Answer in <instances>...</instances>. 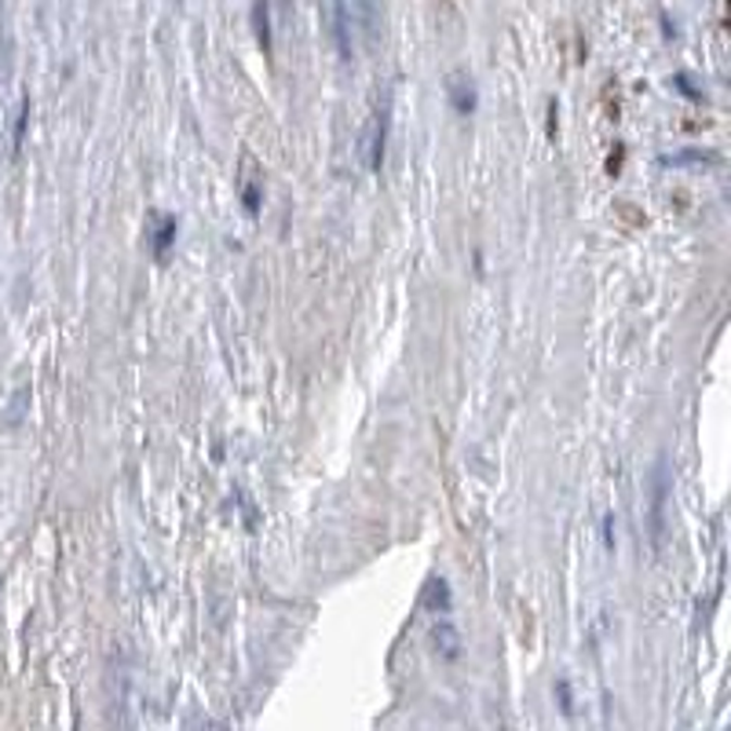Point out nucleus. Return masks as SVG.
I'll return each instance as SVG.
<instances>
[{
	"mask_svg": "<svg viewBox=\"0 0 731 731\" xmlns=\"http://www.w3.org/2000/svg\"><path fill=\"white\" fill-rule=\"evenodd\" d=\"M556 695H559V706H564V714H570V688H567V680H559V684H556Z\"/></svg>",
	"mask_w": 731,
	"mask_h": 731,
	"instance_id": "14",
	"label": "nucleus"
},
{
	"mask_svg": "<svg viewBox=\"0 0 731 731\" xmlns=\"http://www.w3.org/2000/svg\"><path fill=\"white\" fill-rule=\"evenodd\" d=\"M242 202H245V213H249V216H256V213H260V187L253 184V179H245V187H242Z\"/></svg>",
	"mask_w": 731,
	"mask_h": 731,
	"instance_id": "10",
	"label": "nucleus"
},
{
	"mask_svg": "<svg viewBox=\"0 0 731 731\" xmlns=\"http://www.w3.org/2000/svg\"><path fill=\"white\" fill-rule=\"evenodd\" d=\"M446 99H450V106H454L461 117L476 114V85H472V77H465V74L450 77V81H446Z\"/></svg>",
	"mask_w": 731,
	"mask_h": 731,
	"instance_id": "3",
	"label": "nucleus"
},
{
	"mask_svg": "<svg viewBox=\"0 0 731 731\" xmlns=\"http://www.w3.org/2000/svg\"><path fill=\"white\" fill-rule=\"evenodd\" d=\"M436 647H439V655H443L446 663L461 658V637H457V629L450 626V622H439L436 626Z\"/></svg>",
	"mask_w": 731,
	"mask_h": 731,
	"instance_id": "5",
	"label": "nucleus"
},
{
	"mask_svg": "<svg viewBox=\"0 0 731 731\" xmlns=\"http://www.w3.org/2000/svg\"><path fill=\"white\" fill-rule=\"evenodd\" d=\"M358 18H363L366 45L377 41V0H358Z\"/></svg>",
	"mask_w": 731,
	"mask_h": 731,
	"instance_id": "9",
	"label": "nucleus"
},
{
	"mask_svg": "<svg viewBox=\"0 0 731 731\" xmlns=\"http://www.w3.org/2000/svg\"><path fill=\"white\" fill-rule=\"evenodd\" d=\"M173 242H176V219L165 216L162 224H157V230H154V256L165 260L168 256V245H173Z\"/></svg>",
	"mask_w": 731,
	"mask_h": 731,
	"instance_id": "8",
	"label": "nucleus"
},
{
	"mask_svg": "<svg viewBox=\"0 0 731 731\" xmlns=\"http://www.w3.org/2000/svg\"><path fill=\"white\" fill-rule=\"evenodd\" d=\"M425 607L436 610V615H450V589L443 578H432L425 589Z\"/></svg>",
	"mask_w": 731,
	"mask_h": 731,
	"instance_id": "7",
	"label": "nucleus"
},
{
	"mask_svg": "<svg viewBox=\"0 0 731 731\" xmlns=\"http://www.w3.org/2000/svg\"><path fill=\"white\" fill-rule=\"evenodd\" d=\"M333 41H337V55L344 63H352L355 48H352V15H348V0H333Z\"/></svg>",
	"mask_w": 731,
	"mask_h": 731,
	"instance_id": "4",
	"label": "nucleus"
},
{
	"mask_svg": "<svg viewBox=\"0 0 731 731\" xmlns=\"http://www.w3.org/2000/svg\"><path fill=\"white\" fill-rule=\"evenodd\" d=\"M388 125H392V106H388V99L374 110V117H369V128H366V168L369 173H380L385 168V154H388Z\"/></svg>",
	"mask_w": 731,
	"mask_h": 731,
	"instance_id": "1",
	"label": "nucleus"
},
{
	"mask_svg": "<svg viewBox=\"0 0 731 731\" xmlns=\"http://www.w3.org/2000/svg\"><path fill=\"white\" fill-rule=\"evenodd\" d=\"M253 29L264 55H272V15H267V0H256L253 4Z\"/></svg>",
	"mask_w": 731,
	"mask_h": 731,
	"instance_id": "6",
	"label": "nucleus"
},
{
	"mask_svg": "<svg viewBox=\"0 0 731 731\" xmlns=\"http://www.w3.org/2000/svg\"><path fill=\"white\" fill-rule=\"evenodd\" d=\"M688 162H709L706 154H677V157H663V165H688Z\"/></svg>",
	"mask_w": 731,
	"mask_h": 731,
	"instance_id": "13",
	"label": "nucleus"
},
{
	"mask_svg": "<svg viewBox=\"0 0 731 731\" xmlns=\"http://www.w3.org/2000/svg\"><path fill=\"white\" fill-rule=\"evenodd\" d=\"M669 490H673V483H669V468H666V461H658L655 472H651V542L655 545H663V538H666Z\"/></svg>",
	"mask_w": 731,
	"mask_h": 731,
	"instance_id": "2",
	"label": "nucleus"
},
{
	"mask_svg": "<svg viewBox=\"0 0 731 731\" xmlns=\"http://www.w3.org/2000/svg\"><path fill=\"white\" fill-rule=\"evenodd\" d=\"M26 117H29V99L23 103V114H18V122H15V150L23 147V133H26Z\"/></svg>",
	"mask_w": 731,
	"mask_h": 731,
	"instance_id": "12",
	"label": "nucleus"
},
{
	"mask_svg": "<svg viewBox=\"0 0 731 731\" xmlns=\"http://www.w3.org/2000/svg\"><path fill=\"white\" fill-rule=\"evenodd\" d=\"M673 85L680 88V96H684V99H695V103H698V99H703V92H698L695 81H691L688 74H677V77H673Z\"/></svg>",
	"mask_w": 731,
	"mask_h": 731,
	"instance_id": "11",
	"label": "nucleus"
}]
</instances>
